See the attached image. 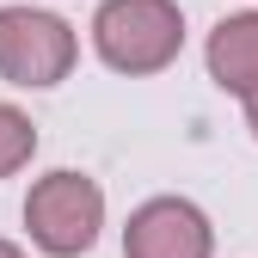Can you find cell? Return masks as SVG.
<instances>
[{
	"mask_svg": "<svg viewBox=\"0 0 258 258\" xmlns=\"http://www.w3.org/2000/svg\"><path fill=\"white\" fill-rule=\"evenodd\" d=\"M31 148H37V129H31V117L13 111V105H0V178H13L25 160H31Z\"/></svg>",
	"mask_w": 258,
	"mask_h": 258,
	"instance_id": "obj_6",
	"label": "cell"
},
{
	"mask_svg": "<svg viewBox=\"0 0 258 258\" xmlns=\"http://www.w3.org/2000/svg\"><path fill=\"white\" fill-rule=\"evenodd\" d=\"M74 68V31L55 13L0 7V80L13 86H55Z\"/></svg>",
	"mask_w": 258,
	"mask_h": 258,
	"instance_id": "obj_3",
	"label": "cell"
},
{
	"mask_svg": "<svg viewBox=\"0 0 258 258\" xmlns=\"http://www.w3.org/2000/svg\"><path fill=\"white\" fill-rule=\"evenodd\" d=\"M240 99H246V123H252V136H258V86H246Z\"/></svg>",
	"mask_w": 258,
	"mask_h": 258,
	"instance_id": "obj_7",
	"label": "cell"
},
{
	"mask_svg": "<svg viewBox=\"0 0 258 258\" xmlns=\"http://www.w3.org/2000/svg\"><path fill=\"white\" fill-rule=\"evenodd\" d=\"M92 37H99V55L117 74H154L178 55L184 19L172 0H105L99 19H92Z\"/></svg>",
	"mask_w": 258,
	"mask_h": 258,
	"instance_id": "obj_1",
	"label": "cell"
},
{
	"mask_svg": "<svg viewBox=\"0 0 258 258\" xmlns=\"http://www.w3.org/2000/svg\"><path fill=\"white\" fill-rule=\"evenodd\" d=\"M0 258H25V252H19V246H7V240H0Z\"/></svg>",
	"mask_w": 258,
	"mask_h": 258,
	"instance_id": "obj_8",
	"label": "cell"
},
{
	"mask_svg": "<svg viewBox=\"0 0 258 258\" xmlns=\"http://www.w3.org/2000/svg\"><path fill=\"white\" fill-rule=\"evenodd\" d=\"M123 258H209V221L184 197H154L129 215Z\"/></svg>",
	"mask_w": 258,
	"mask_h": 258,
	"instance_id": "obj_4",
	"label": "cell"
},
{
	"mask_svg": "<svg viewBox=\"0 0 258 258\" xmlns=\"http://www.w3.org/2000/svg\"><path fill=\"white\" fill-rule=\"evenodd\" d=\"M209 74L228 92L258 86V13H240V19H221L215 25V37H209Z\"/></svg>",
	"mask_w": 258,
	"mask_h": 258,
	"instance_id": "obj_5",
	"label": "cell"
},
{
	"mask_svg": "<svg viewBox=\"0 0 258 258\" xmlns=\"http://www.w3.org/2000/svg\"><path fill=\"white\" fill-rule=\"evenodd\" d=\"M99 221H105V190L92 184L86 172H49L31 184L25 197V228L43 252L55 258H74L99 240Z\"/></svg>",
	"mask_w": 258,
	"mask_h": 258,
	"instance_id": "obj_2",
	"label": "cell"
}]
</instances>
